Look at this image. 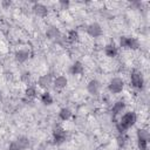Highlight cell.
I'll use <instances>...</instances> for the list:
<instances>
[{"label": "cell", "mask_w": 150, "mask_h": 150, "mask_svg": "<svg viewBox=\"0 0 150 150\" xmlns=\"http://www.w3.org/2000/svg\"><path fill=\"white\" fill-rule=\"evenodd\" d=\"M137 121V116L134 111H127L125 114L122 115L121 117V121H120V124H118V128L120 130L123 132L125 130H128L129 128H131Z\"/></svg>", "instance_id": "1"}, {"label": "cell", "mask_w": 150, "mask_h": 150, "mask_svg": "<svg viewBox=\"0 0 150 150\" xmlns=\"http://www.w3.org/2000/svg\"><path fill=\"white\" fill-rule=\"evenodd\" d=\"M120 45H121V47L128 48V49H131V50L138 49L139 46H141L139 41L136 38H132V36H121Z\"/></svg>", "instance_id": "2"}, {"label": "cell", "mask_w": 150, "mask_h": 150, "mask_svg": "<svg viewBox=\"0 0 150 150\" xmlns=\"http://www.w3.org/2000/svg\"><path fill=\"white\" fill-rule=\"evenodd\" d=\"M123 88H124V81L121 77H112L109 81L108 89L111 94H120L122 93Z\"/></svg>", "instance_id": "3"}, {"label": "cell", "mask_w": 150, "mask_h": 150, "mask_svg": "<svg viewBox=\"0 0 150 150\" xmlns=\"http://www.w3.org/2000/svg\"><path fill=\"white\" fill-rule=\"evenodd\" d=\"M131 86L136 89H142L144 87V77L141 71H132L130 75Z\"/></svg>", "instance_id": "4"}, {"label": "cell", "mask_w": 150, "mask_h": 150, "mask_svg": "<svg viewBox=\"0 0 150 150\" xmlns=\"http://www.w3.org/2000/svg\"><path fill=\"white\" fill-rule=\"evenodd\" d=\"M87 33L91 38H100L102 35V27L97 22H91L87 26Z\"/></svg>", "instance_id": "5"}, {"label": "cell", "mask_w": 150, "mask_h": 150, "mask_svg": "<svg viewBox=\"0 0 150 150\" xmlns=\"http://www.w3.org/2000/svg\"><path fill=\"white\" fill-rule=\"evenodd\" d=\"M53 138H54V143H55V144H62L63 142H66L67 131H66L63 128L57 127V128L53 131Z\"/></svg>", "instance_id": "6"}, {"label": "cell", "mask_w": 150, "mask_h": 150, "mask_svg": "<svg viewBox=\"0 0 150 150\" xmlns=\"http://www.w3.org/2000/svg\"><path fill=\"white\" fill-rule=\"evenodd\" d=\"M87 90H88V93L90 95H97L100 93V90H101V83H100V81L96 80V79L90 80L88 82V84H87Z\"/></svg>", "instance_id": "7"}, {"label": "cell", "mask_w": 150, "mask_h": 150, "mask_svg": "<svg viewBox=\"0 0 150 150\" xmlns=\"http://www.w3.org/2000/svg\"><path fill=\"white\" fill-rule=\"evenodd\" d=\"M50 84H53V76L50 74H45V75H41L38 80V86L40 88H43V89H47L50 87Z\"/></svg>", "instance_id": "8"}, {"label": "cell", "mask_w": 150, "mask_h": 150, "mask_svg": "<svg viewBox=\"0 0 150 150\" xmlns=\"http://www.w3.org/2000/svg\"><path fill=\"white\" fill-rule=\"evenodd\" d=\"M29 55H30L29 50H28V49H23V48L18 49V50L14 53V57H15V60H16L18 62H20V63L26 62V61L29 59Z\"/></svg>", "instance_id": "9"}, {"label": "cell", "mask_w": 150, "mask_h": 150, "mask_svg": "<svg viewBox=\"0 0 150 150\" xmlns=\"http://www.w3.org/2000/svg\"><path fill=\"white\" fill-rule=\"evenodd\" d=\"M53 84H54V88H55V89L61 90V89H63V88L67 87V84H68V80H67L66 76H63V75H59V76H56L55 79H53Z\"/></svg>", "instance_id": "10"}, {"label": "cell", "mask_w": 150, "mask_h": 150, "mask_svg": "<svg viewBox=\"0 0 150 150\" xmlns=\"http://www.w3.org/2000/svg\"><path fill=\"white\" fill-rule=\"evenodd\" d=\"M46 36H47L49 40H59V39L61 38V33H60V30H59L57 27L50 26V27H48L47 30H46Z\"/></svg>", "instance_id": "11"}, {"label": "cell", "mask_w": 150, "mask_h": 150, "mask_svg": "<svg viewBox=\"0 0 150 150\" xmlns=\"http://www.w3.org/2000/svg\"><path fill=\"white\" fill-rule=\"evenodd\" d=\"M32 9H33V12H34L35 15L41 16V18H43V16H46L48 14V8L43 4H34V6L32 7Z\"/></svg>", "instance_id": "12"}, {"label": "cell", "mask_w": 150, "mask_h": 150, "mask_svg": "<svg viewBox=\"0 0 150 150\" xmlns=\"http://www.w3.org/2000/svg\"><path fill=\"white\" fill-rule=\"evenodd\" d=\"M83 70H84V67H83L82 62H80V61H75L70 67V73L73 75H80L83 73Z\"/></svg>", "instance_id": "13"}, {"label": "cell", "mask_w": 150, "mask_h": 150, "mask_svg": "<svg viewBox=\"0 0 150 150\" xmlns=\"http://www.w3.org/2000/svg\"><path fill=\"white\" fill-rule=\"evenodd\" d=\"M104 53H105V55L109 56V57H115V56L118 54V49H117V47H116L115 45L109 43V45H107V46L104 47Z\"/></svg>", "instance_id": "14"}, {"label": "cell", "mask_w": 150, "mask_h": 150, "mask_svg": "<svg viewBox=\"0 0 150 150\" xmlns=\"http://www.w3.org/2000/svg\"><path fill=\"white\" fill-rule=\"evenodd\" d=\"M71 116H73V112H71V110H70L69 108H67V107L61 108L60 111H59V117H60L62 121H68Z\"/></svg>", "instance_id": "15"}, {"label": "cell", "mask_w": 150, "mask_h": 150, "mask_svg": "<svg viewBox=\"0 0 150 150\" xmlns=\"http://www.w3.org/2000/svg\"><path fill=\"white\" fill-rule=\"evenodd\" d=\"M25 95L28 97V98H33L38 95V89L35 86H28L25 90Z\"/></svg>", "instance_id": "16"}, {"label": "cell", "mask_w": 150, "mask_h": 150, "mask_svg": "<svg viewBox=\"0 0 150 150\" xmlns=\"http://www.w3.org/2000/svg\"><path fill=\"white\" fill-rule=\"evenodd\" d=\"M16 142H18V144L20 145L21 150H26V149L29 146V139H28L27 137H25V136L18 137V138H16Z\"/></svg>", "instance_id": "17"}, {"label": "cell", "mask_w": 150, "mask_h": 150, "mask_svg": "<svg viewBox=\"0 0 150 150\" xmlns=\"http://www.w3.org/2000/svg\"><path fill=\"white\" fill-rule=\"evenodd\" d=\"M41 102L46 105H49L53 103V96L48 93V91H45L42 95H41Z\"/></svg>", "instance_id": "18"}, {"label": "cell", "mask_w": 150, "mask_h": 150, "mask_svg": "<svg viewBox=\"0 0 150 150\" xmlns=\"http://www.w3.org/2000/svg\"><path fill=\"white\" fill-rule=\"evenodd\" d=\"M124 107H125L124 102H122V101L115 102L114 105H112V111H114V114H120V112H122V110L124 109Z\"/></svg>", "instance_id": "19"}, {"label": "cell", "mask_w": 150, "mask_h": 150, "mask_svg": "<svg viewBox=\"0 0 150 150\" xmlns=\"http://www.w3.org/2000/svg\"><path fill=\"white\" fill-rule=\"evenodd\" d=\"M137 139L149 141V131L146 129H138L137 130Z\"/></svg>", "instance_id": "20"}, {"label": "cell", "mask_w": 150, "mask_h": 150, "mask_svg": "<svg viewBox=\"0 0 150 150\" xmlns=\"http://www.w3.org/2000/svg\"><path fill=\"white\" fill-rule=\"evenodd\" d=\"M77 38H79V33H77L76 30H70V32L68 33V35H67V40H68L69 42L76 41Z\"/></svg>", "instance_id": "21"}, {"label": "cell", "mask_w": 150, "mask_h": 150, "mask_svg": "<svg viewBox=\"0 0 150 150\" xmlns=\"http://www.w3.org/2000/svg\"><path fill=\"white\" fill-rule=\"evenodd\" d=\"M137 145L139 150H148V141L144 139H137Z\"/></svg>", "instance_id": "22"}, {"label": "cell", "mask_w": 150, "mask_h": 150, "mask_svg": "<svg viewBox=\"0 0 150 150\" xmlns=\"http://www.w3.org/2000/svg\"><path fill=\"white\" fill-rule=\"evenodd\" d=\"M8 150H21V148H20V145L18 144L16 139H15V141H12V142L9 143V145H8Z\"/></svg>", "instance_id": "23"}, {"label": "cell", "mask_w": 150, "mask_h": 150, "mask_svg": "<svg viewBox=\"0 0 150 150\" xmlns=\"http://www.w3.org/2000/svg\"><path fill=\"white\" fill-rule=\"evenodd\" d=\"M29 79H30V73H28V71L22 73V75H21V80H22L23 82H28Z\"/></svg>", "instance_id": "24"}, {"label": "cell", "mask_w": 150, "mask_h": 150, "mask_svg": "<svg viewBox=\"0 0 150 150\" xmlns=\"http://www.w3.org/2000/svg\"><path fill=\"white\" fill-rule=\"evenodd\" d=\"M59 5L62 7V9H66V8L69 6V2H68V1H60Z\"/></svg>", "instance_id": "25"}, {"label": "cell", "mask_w": 150, "mask_h": 150, "mask_svg": "<svg viewBox=\"0 0 150 150\" xmlns=\"http://www.w3.org/2000/svg\"><path fill=\"white\" fill-rule=\"evenodd\" d=\"M2 100V93H1V90H0V101Z\"/></svg>", "instance_id": "26"}]
</instances>
